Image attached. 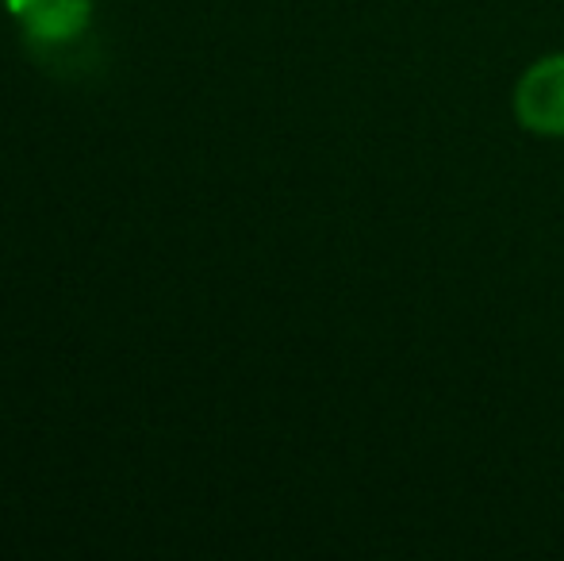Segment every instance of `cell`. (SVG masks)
Instances as JSON below:
<instances>
[{
    "mask_svg": "<svg viewBox=\"0 0 564 561\" xmlns=\"http://www.w3.org/2000/svg\"><path fill=\"white\" fill-rule=\"evenodd\" d=\"M12 15L23 23L28 39L46 46L74 43L89 31L93 4L89 0H8Z\"/></svg>",
    "mask_w": 564,
    "mask_h": 561,
    "instance_id": "cell-2",
    "label": "cell"
},
{
    "mask_svg": "<svg viewBox=\"0 0 564 561\" xmlns=\"http://www.w3.org/2000/svg\"><path fill=\"white\" fill-rule=\"evenodd\" d=\"M514 120L542 139H564V54L538 58L514 85Z\"/></svg>",
    "mask_w": 564,
    "mask_h": 561,
    "instance_id": "cell-1",
    "label": "cell"
}]
</instances>
